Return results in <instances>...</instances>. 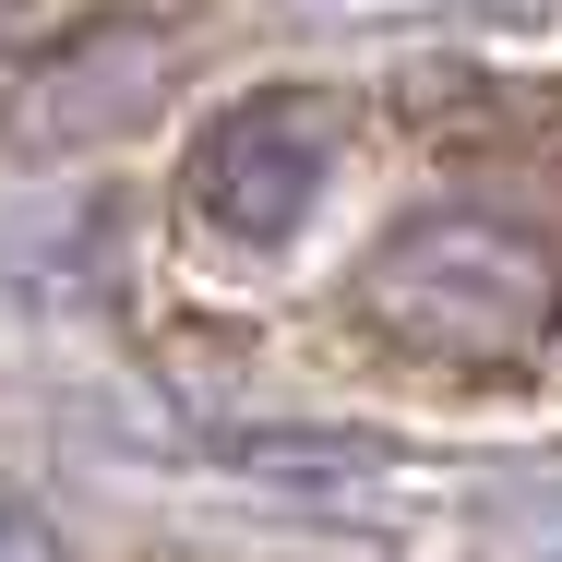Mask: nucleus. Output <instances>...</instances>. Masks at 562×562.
Here are the masks:
<instances>
[{"mask_svg": "<svg viewBox=\"0 0 562 562\" xmlns=\"http://www.w3.org/2000/svg\"><path fill=\"white\" fill-rule=\"evenodd\" d=\"M156 72H168V48H156L144 24H109L97 48L48 60V72L24 85V109L0 120V132H12V144H85V132H120V120H144Z\"/></svg>", "mask_w": 562, "mask_h": 562, "instance_id": "obj_3", "label": "nucleus"}, {"mask_svg": "<svg viewBox=\"0 0 562 562\" xmlns=\"http://www.w3.org/2000/svg\"><path fill=\"white\" fill-rule=\"evenodd\" d=\"M12 12H24V0H0V36H12Z\"/></svg>", "mask_w": 562, "mask_h": 562, "instance_id": "obj_4", "label": "nucleus"}, {"mask_svg": "<svg viewBox=\"0 0 562 562\" xmlns=\"http://www.w3.org/2000/svg\"><path fill=\"white\" fill-rule=\"evenodd\" d=\"M336 144L347 120L324 85H263V97H239L192 132V216L227 227V239H288V227L324 204V180H336Z\"/></svg>", "mask_w": 562, "mask_h": 562, "instance_id": "obj_2", "label": "nucleus"}, {"mask_svg": "<svg viewBox=\"0 0 562 562\" xmlns=\"http://www.w3.org/2000/svg\"><path fill=\"white\" fill-rule=\"evenodd\" d=\"M551 251L527 227L479 216V204H431V216L383 227L371 263H359V324L395 336L407 359H454V371H491V359H527L551 324Z\"/></svg>", "mask_w": 562, "mask_h": 562, "instance_id": "obj_1", "label": "nucleus"}]
</instances>
